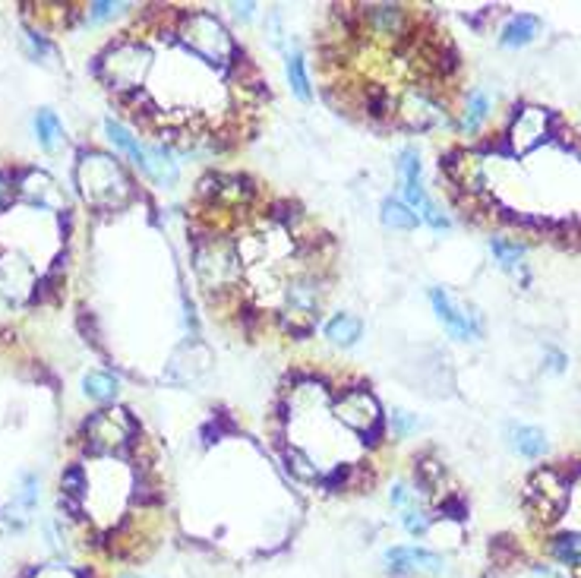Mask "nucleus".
<instances>
[{
    "mask_svg": "<svg viewBox=\"0 0 581 578\" xmlns=\"http://www.w3.org/2000/svg\"><path fill=\"white\" fill-rule=\"evenodd\" d=\"M76 180L83 187V197L99 209H111V206H120L130 197V184H127L118 162L101 155V152H92L79 162Z\"/></svg>",
    "mask_w": 581,
    "mask_h": 578,
    "instance_id": "obj_1",
    "label": "nucleus"
},
{
    "mask_svg": "<svg viewBox=\"0 0 581 578\" xmlns=\"http://www.w3.org/2000/svg\"><path fill=\"white\" fill-rule=\"evenodd\" d=\"M180 39L189 45V51H197L209 64H228L234 57V41H231L228 29L216 20L212 13H187L180 20Z\"/></svg>",
    "mask_w": 581,
    "mask_h": 578,
    "instance_id": "obj_2",
    "label": "nucleus"
},
{
    "mask_svg": "<svg viewBox=\"0 0 581 578\" xmlns=\"http://www.w3.org/2000/svg\"><path fill=\"white\" fill-rule=\"evenodd\" d=\"M399 174H401V190H405V199H408V209L427 222L433 231H445L449 228V218L439 212V206L427 197L424 184H420V152L414 145H405L399 155Z\"/></svg>",
    "mask_w": 581,
    "mask_h": 578,
    "instance_id": "obj_3",
    "label": "nucleus"
},
{
    "mask_svg": "<svg viewBox=\"0 0 581 578\" xmlns=\"http://www.w3.org/2000/svg\"><path fill=\"white\" fill-rule=\"evenodd\" d=\"M145 70H149V51L136 41H120L101 60V76L111 83L114 89H133L143 83Z\"/></svg>",
    "mask_w": 581,
    "mask_h": 578,
    "instance_id": "obj_4",
    "label": "nucleus"
},
{
    "mask_svg": "<svg viewBox=\"0 0 581 578\" xmlns=\"http://www.w3.org/2000/svg\"><path fill=\"white\" fill-rule=\"evenodd\" d=\"M197 269L209 288H231L237 282L241 266H237V257L231 253V247H224L222 241H209L197 250Z\"/></svg>",
    "mask_w": 581,
    "mask_h": 578,
    "instance_id": "obj_5",
    "label": "nucleus"
},
{
    "mask_svg": "<svg viewBox=\"0 0 581 578\" xmlns=\"http://www.w3.org/2000/svg\"><path fill=\"white\" fill-rule=\"evenodd\" d=\"M430 303H433V310H436L439 322L449 328L452 338H458V342H474V338L483 336V326H480V320H477V313L462 310L443 288H430Z\"/></svg>",
    "mask_w": 581,
    "mask_h": 578,
    "instance_id": "obj_6",
    "label": "nucleus"
},
{
    "mask_svg": "<svg viewBox=\"0 0 581 578\" xmlns=\"http://www.w3.org/2000/svg\"><path fill=\"white\" fill-rule=\"evenodd\" d=\"M383 559L395 575H414V572L418 575H443L445 572V559L433 550H424V547H389Z\"/></svg>",
    "mask_w": 581,
    "mask_h": 578,
    "instance_id": "obj_7",
    "label": "nucleus"
},
{
    "mask_svg": "<svg viewBox=\"0 0 581 578\" xmlns=\"http://www.w3.org/2000/svg\"><path fill=\"white\" fill-rule=\"evenodd\" d=\"M335 415L341 424H348L351 430L370 434L379 427V405L366 389H348L339 401H335Z\"/></svg>",
    "mask_w": 581,
    "mask_h": 578,
    "instance_id": "obj_8",
    "label": "nucleus"
},
{
    "mask_svg": "<svg viewBox=\"0 0 581 578\" xmlns=\"http://www.w3.org/2000/svg\"><path fill=\"white\" fill-rule=\"evenodd\" d=\"M85 434L99 452H114L130 440V421L124 417V411H101L85 424Z\"/></svg>",
    "mask_w": 581,
    "mask_h": 578,
    "instance_id": "obj_9",
    "label": "nucleus"
},
{
    "mask_svg": "<svg viewBox=\"0 0 581 578\" xmlns=\"http://www.w3.org/2000/svg\"><path fill=\"white\" fill-rule=\"evenodd\" d=\"M528 500L537 512L550 519V515L559 512L562 503H566V480H562L556 471H537L534 480L528 484Z\"/></svg>",
    "mask_w": 581,
    "mask_h": 578,
    "instance_id": "obj_10",
    "label": "nucleus"
},
{
    "mask_svg": "<svg viewBox=\"0 0 581 578\" xmlns=\"http://www.w3.org/2000/svg\"><path fill=\"white\" fill-rule=\"evenodd\" d=\"M547 124H550V114L541 111V108H524L518 111L515 124H512V145L515 152H528L547 136Z\"/></svg>",
    "mask_w": 581,
    "mask_h": 578,
    "instance_id": "obj_11",
    "label": "nucleus"
},
{
    "mask_svg": "<svg viewBox=\"0 0 581 578\" xmlns=\"http://www.w3.org/2000/svg\"><path fill=\"white\" fill-rule=\"evenodd\" d=\"M506 440H509V446L515 449L518 455H524V459H541V455L550 449L547 434L531 427V424H509V427H506Z\"/></svg>",
    "mask_w": 581,
    "mask_h": 578,
    "instance_id": "obj_12",
    "label": "nucleus"
},
{
    "mask_svg": "<svg viewBox=\"0 0 581 578\" xmlns=\"http://www.w3.org/2000/svg\"><path fill=\"white\" fill-rule=\"evenodd\" d=\"M143 174L152 178L158 187H171L177 180V162L171 158V152L164 145H145V164H143Z\"/></svg>",
    "mask_w": 581,
    "mask_h": 578,
    "instance_id": "obj_13",
    "label": "nucleus"
},
{
    "mask_svg": "<svg viewBox=\"0 0 581 578\" xmlns=\"http://www.w3.org/2000/svg\"><path fill=\"white\" fill-rule=\"evenodd\" d=\"M105 133H108V139H111V143L118 145V149L124 152V155L130 158L133 164H136L139 171H143V164H145V145L139 143V139L133 136V133L127 130L124 124H118L114 118L105 120Z\"/></svg>",
    "mask_w": 581,
    "mask_h": 578,
    "instance_id": "obj_14",
    "label": "nucleus"
},
{
    "mask_svg": "<svg viewBox=\"0 0 581 578\" xmlns=\"http://www.w3.org/2000/svg\"><path fill=\"white\" fill-rule=\"evenodd\" d=\"M360 332H364V326H360V320L351 313H339L326 322V338L332 345H339V348H351V345H357Z\"/></svg>",
    "mask_w": 581,
    "mask_h": 578,
    "instance_id": "obj_15",
    "label": "nucleus"
},
{
    "mask_svg": "<svg viewBox=\"0 0 581 578\" xmlns=\"http://www.w3.org/2000/svg\"><path fill=\"white\" fill-rule=\"evenodd\" d=\"M537 29H541V20H537V16H528V13L512 16V20L506 22L503 39H499V41H503L506 48H524V45H531V41H534Z\"/></svg>",
    "mask_w": 581,
    "mask_h": 578,
    "instance_id": "obj_16",
    "label": "nucleus"
},
{
    "mask_svg": "<svg viewBox=\"0 0 581 578\" xmlns=\"http://www.w3.org/2000/svg\"><path fill=\"white\" fill-rule=\"evenodd\" d=\"M35 136H39V145L45 152L57 149L60 139H64V124L57 120V114L48 111V108H41V111L35 114Z\"/></svg>",
    "mask_w": 581,
    "mask_h": 578,
    "instance_id": "obj_17",
    "label": "nucleus"
},
{
    "mask_svg": "<svg viewBox=\"0 0 581 578\" xmlns=\"http://www.w3.org/2000/svg\"><path fill=\"white\" fill-rule=\"evenodd\" d=\"M379 218H383L385 228H399V231H411V228H418V222H420V218L414 215L405 203H399V199H383Z\"/></svg>",
    "mask_w": 581,
    "mask_h": 578,
    "instance_id": "obj_18",
    "label": "nucleus"
},
{
    "mask_svg": "<svg viewBox=\"0 0 581 578\" xmlns=\"http://www.w3.org/2000/svg\"><path fill=\"white\" fill-rule=\"evenodd\" d=\"M287 83H291V89H295V95L301 101H310V76H307V60H304L301 51H291L287 54Z\"/></svg>",
    "mask_w": 581,
    "mask_h": 578,
    "instance_id": "obj_19",
    "label": "nucleus"
},
{
    "mask_svg": "<svg viewBox=\"0 0 581 578\" xmlns=\"http://www.w3.org/2000/svg\"><path fill=\"white\" fill-rule=\"evenodd\" d=\"M83 392L89 395L92 401H111L118 395V380L111 373H85L83 376Z\"/></svg>",
    "mask_w": 581,
    "mask_h": 578,
    "instance_id": "obj_20",
    "label": "nucleus"
},
{
    "mask_svg": "<svg viewBox=\"0 0 581 578\" xmlns=\"http://www.w3.org/2000/svg\"><path fill=\"white\" fill-rule=\"evenodd\" d=\"M490 250L503 269H518L524 259V243L509 241V237H490Z\"/></svg>",
    "mask_w": 581,
    "mask_h": 578,
    "instance_id": "obj_21",
    "label": "nucleus"
},
{
    "mask_svg": "<svg viewBox=\"0 0 581 578\" xmlns=\"http://www.w3.org/2000/svg\"><path fill=\"white\" fill-rule=\"evenodd\" d=\"M370 20H373V26H376V32H383V35H401L408 26L401 7H373Z\"/></svg>",
    "mask_w": 581,
    "mask_h": 578,
    "instance_id": "obj_22",
    "label": "nucleus"
},
{
    "mask_svg": "<svg viewBox=\"0 0 581 578\" xmlns=\"http://www.w3.org/2000/svg\"><path fill=\"white\" fill-rule=\"evenodd\" d=\"M550 550L562 565H581V534H559Z\"/></svg>",
    "mask_w": 581,
    "mask_h": 578,
    "instance_id": "obj_23",
    "label": "nucleus"
},
{
    "mask_svg": "<svg viewBox=\"0 0 581 578\" xmlns=\"http://www.w3.org/2000/svg\"><path fill=\"white\" fill-rule=\"evenodd\" d=\"M487 114H490V95L480 92V89H474V92L468 95V111H464V130L474 133L477 127L487 120Z\"/></svg>",
    "mask_w": 581,
    "mask_h": 578,
    "instance_id": "obj_24",
    "label": "nucleus"
},
{
    "mask_svg": "<svg viewBox=\"0 0 581 578\" xmlns=\"http://www.w3.org/2000/svg\"><path fill=\"white\" fill-rule=\"evenodd\" d=\"M22 187H26L29 197H35L39 203H51V197H54V180L45 178V174H29V180H26Z\"/></svg>",
    "mask_w": 581,
    "mask_h": 578,
    "instance_id": "obj_25",
    "label": "nucleus"
},
{
    "mask_svg": "<svg viewBox=\"0 0 581 578\" xmlns=\"http://www.w3.org/2000/svg\"><path fill=\"white\" fill-rule=\"evenodd\" d=\"M401 525H405V531L408 534H427L430 531V519H427L424 512H420L418 506H408V509H401Z\"/></svg>",
    "mask_w": 581,
    "mask_h": 578,
    "instance_id": "obj_26",
    "label": "nucleus"
},
{
    "mask_svg": "<svg viewBox=\"0 0 581 578\" xmlns=\"http://www.w3.org/2000/svg\"><path fill=\"white\" fill-rule=\"evenodd\" d=\"M392 427L399 436H408L411 430H418V417L408 415V411H392Z\"/></svg>",
    "mask_w": 581,
    "mask_h": 578,
    "instance_id": "obj_27",
    "label": "nucleus"
},
{
    "mask_svg": "<svg viewBox=\"0 0 581 578\" xmlns=\"http://www.w3.org/2000/svg\"><path fill=\"white\" fill-rule=\"evenodd\" d=\"M389 500H392V506H399V509L418 506V503H414V493L408 490L405 484H395L392 490H389Z\"/></svg>",
    "mask_w": 581,
    "mask_h": 578,
    "instance_id": "obj_28",
    "label": "nucleus"
},
{
    "mask_svg": "<svg viewBox=\"0 0 581 578\" xmlns=\"http://www.w3.org/2000/svg\"><path fill=\"white\" fill-rule=\"evenodd\" d=\"M120 10V4H92V10H89V20H108V16H114Z\"/></svg>",
    "mask_w": 581,
    "mask_h": 578,
    "instance_id": "obj_29",
    "label": "nucleus"
},
{
    "mask_svg": "<svg viewBox=\"0 0 581 578\" xmlns=\"http://www.w3.org/2000/svg\"><path fill=\"white\" fill-rule=\"evenodd\" d=\"M35 578H76V572H70L66 565H45Z\"/></svg>",
    "mask_w": 581,
    "mask_h": 578,
    "instance_id": "obj_30",
    "label": "nucleus"
},
{
    "mask_svg": "<svg viewBox=\"0 0 581 578\" xmlns=\"http://www.w3.org/2000/svg\"><path fill=\"white\" fill-rule=\"evenodd\" d=\"M7 199H10V180L4 178V174H0V209L7 206Z\"/></svg>",
    "mask_w": 581,
    "mask_h": 578,
    "instance_id": "obj_31",
    "label": "nucleus"
},
{
    "mask_svg": "<svg viewBox=\"0 0 581 578\" xmlns=\"http://www.w3.org/2000/svg\"><path fill=\"white\" fill-rule=\"evenodd\" d=\"M550 370H562V355L559 351H550V363H547Z\"/></svg>",
    "mask_w": 581,
    "mask_h": 578,
    "instance_id": "obj_32",
    "label": "nucleus"
},
{
    "mask_svg": "<svg viewBox=\"0 0 581 578\" xmlns=\"http://www.w3.org/2000/svg\"><path fill=\"white\" fill-rule=\"evenodd\" d=\"M237 10V16H243V20H250V16H253V4H243V7H234Z\"/></svg>",
    "mask_w": 581,
    "mask_h": 578,
    "instance_id": "obj_33",
    "label": "nucleus"
},
{
    "mask_svg": "<svg viewBox=\"0 0 581 578\" xmlns=\"http://www.w3.org/2000/svg\"><path fill=\"white\" fill-rule=\"evenodd\" d=\"M127 578H136V575H127Z\"/></svg>",
    "mask_w": 581,
    "mask_h": 578,
    "instance_id": "obj_34",
    "label": "nucleus"
}]
</instances>
